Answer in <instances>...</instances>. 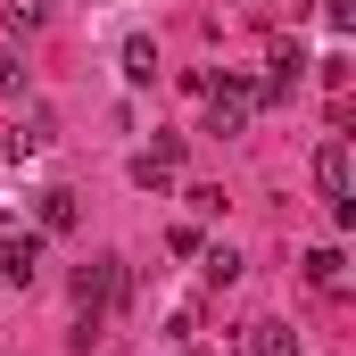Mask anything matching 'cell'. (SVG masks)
<instances>
[{"mask_svg":"<svg viewBox=\"0 0 356 356\" xmlns=\"http://www.w3.org/2000/svg\"><path fill=\"white\" fill-rule=\"evenodd\" d=\"M207 282H241V257L232 249H207Z\"/></svg>","mask_w":356,"mask_h":356,"instance_id":"cell-14","label":"cell"},{"mask_svg":"<svg viewBox=\"0 0 356 356\" xmlns=\"http://www.w3.org/2000/svg\"><path fill=\"white\" fill-rule=\"evenodd\" d=\"M75 224H83L75 191H67V182H50V191H42V232H75Z\"/></svg>","mask_w":356,"mask_h":356,"instance_id":"cell-7","label":"cell"},{"mask_svg":"<svg viewBox=\"0 0 356 356\" xmlns=\"http://www.w3.org/2000/svg\"><path fill=\"white\" fill-rule=\"evenodd\" d=\"M42 273V232H17V224H0V282H33Z\"/></svg>","mask_w":356,"mask_h":356,"instance_id":"cell-4","label":"cell"},{"mask_svg":"<svg viewBox=\"0 0 356 356\" xmlns=\"http://www.w3.org/2000/svg\"><path fill=\"white\" fill-rule=\"evenodd\" d=\"M340 266H348L340 249H307V282H315V290H340Z\"/></svg>","mask_w":356,"mask_h":356,"instance_id":"cell-10","label":"cell"},{"mask_svg":"<svg viewBox=\"0 0 356 356\" xmlns=\"http://www.w3.org/2000/svg\"><path fill=\"white\" fill-rule=\"evenodd\" d=\"M0 91H8V99L25 91V58H17V50H0Z\"/></svg>","mask_w":356,"mask_h":356,"instance_id":"cell-13","label":"cell"},{"mask_svg":"<svg viewBox=\"0 0 356 356\" xmlns=\"http://www.w3.org/2000/svg\"><path fill=\"white\" fill-rule=\"evenodd\" d=\"M124 83H158V42H149V33L124 42Z\"/></svg>","mask_w":356,"mask_h":356,"instance_id":"cell-8","label":"cell"},{"mask_svg":"<svg viewBox=\"0 0 356 356\" xmlns=\"http://www.w3.org/2000/svg\"><path fill=\"white\" fill-rule=\"evenodd\" d=\"M315 182H323V199H332V224H356V199H348V133H332V141L315 149Z\"/></svg>","mask_w":356,"mask_h":356,"instance_id":"cell-3","label":"cell"},{"mask_svg":"<svg viewBox=\"0 0 356 356\" xmlns=\"http://www.w3.org/2000/svg\"><path fill=\"white\" fill-rule=\"evenodd\" d=\"M298 75H307V50H298V42H273V75L257 83V99H290Z\"/></svg>","mask_w":356,"mask_h":356,"instance_id":"cell-6","label":"cell"},{"mask_svg":"<svg viewBox=\"0 0 356 356\" xmlns=\"http://www.w3.org/2000/svg\"><path fill=\"white\" fill-rule=\"evenodd\" d=\"M50 141H58V116H50V108H25L17 133H8V158H33V149H50Z\"/></svg>","mask_w":356,"mask_h":356,"instance_id":"cell-5","label":"cell"},{"mask_svg":"<svg viewBox=\"0 0 356 356\" xmlns=\"http://www.w3.org/2000/svg\"><path fill=\"white\" fill-rule=\"evenodd\" d=\"M42 17H50V8H42V0H8V33H17V42H25V33H33V25H42Z\"/></svg>","mask_w":356,"mask_h":356,"instance_id":"cell-11","label":"cell"},{"mask_svg":"<svg viewBox=\"0 0 356 356\" xmlns=\"http://www.w3.org/2000/svg\"><path fill=\"white\" fill-rule=\"evenodd\" d=\"M323 17H332V33H348V25H356V0H323Z\"/></svg>","mask_w":356,"mask_h":356,"instance_id":"cell-15","label":"cell"},{"mask_svg":"<svg viewBox=\"0 0 356 356\" xmlns=\"http://www.w3.org/2000/svg\"><path fill=\"white\" fill-rule=\"evenodd\" d=\"M166 175H175V166H166V158H149V149H141V158H133V182H141V191H166Z\"/></svg>","mask_w":356,"mask_h":356,"instance_id":"cell-12","label":"cell"},{"mask_svg":"<svg viewBox=\"0 0 356 356\" xmlns=\"http://www.w3.org/2000/svg\"><path fill=\"white\" fill-rule=\"evenodd\" d=\"M249 348L257 356H298V340H290V323H249Z\"/></svg>","mask_w":356,"mask_h":356,"instance_id":"cell-9","label":"cell"},{"mask_svg":"<svg viewBox=\"0 0 356 356\" xmlns=\"http://www.w3.org/2000/svg\"><path fill=\"white\" fill-rule=\"evenodd\" d=\"M116 298H124V257H91V266L75 273V307H83V332H75V340H83V348H91V332H99V315H108Z\"/></svg>","mask_w":356,"mask_h":356,"instance_id":"cell-1","label":"cell"},{"mask_svg":"<svg viewBox=\"0 0 356 356\" xmlns=\"http://www.w3.org/2000/svg\"><path fill=\"white\" fill-rule=\"evenodd\" d=\"M249 108H257V83H249V75H224V83H207V133H216V141L249 133Z\"/></svg>","mask_w":356,"mask_h":356,"instance_id":"cell-2","label":"cell"}]
</instances>
